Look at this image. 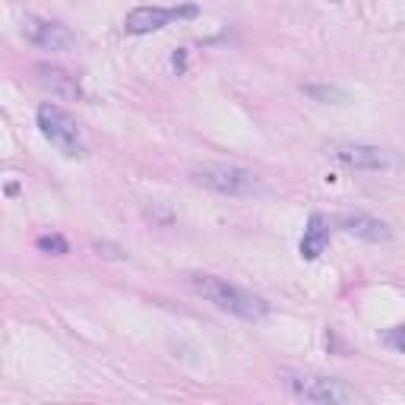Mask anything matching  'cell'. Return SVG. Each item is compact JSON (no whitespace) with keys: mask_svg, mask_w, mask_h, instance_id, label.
I'll return each mask as SVG.
<instances>
[{"mask_svg":"<svg viewBox=\"0 0 405 405\" xmlns=\"http://www.w3.org/2000/svg\"><path fill=\"white\" fill-rule=\"evenodd\" d=\"M35 76H38V86H42V89H48L54 98H64V101L83 98V89H79L76 76H70V73L60 70V67L38 64L35 67Z\"/></svg>","mask_w":405,"mask_h":405,"instance_id":"cell-9","label":"cell"},{"mask_svg":"<svg viewBox=\"0 0 405 405\" xmlns=\"http://www.w3.org/2000/svg\"><path fill=\"white\" fill-rule=\"evenodd\" d=\"M304 92H307V96H314V98H320V101H329V98H346V92L342 89H333V86H304Z\"/></svg>","mask_w":405,"mask_h":405,"instance_id":"cell-13","label":"cell"},{"mask_svg":"<svg viewBox=\"0 0 405 405\" xmlns=\"http://www.w3.org/2000/svg\"><path fill=\"white\" fill-rule=\"evenodd\" d=\"M35 247H38L42 253H51V256H64V253H70V244H67L64 234H42V238L35 241Z\"/></svg>","mask_w":405,"mask_h":405,"instance_id":"cell-11","label":"cell"},{"mask_svg":"<svg viewBox=\"0 0 405 405\" xmlns=\"http://www.w3.org/2000/svg\"><path fill=\"white\" fill-rule=\"evenodd\" d=\"M187 285L197 295H202L206 301H212L219 310H228V314L241 316V320H263L269 314V304L260 295L247 292V288L234 285V282L222 279V275L212 273H190L187 275Z\"/></svg>","mask_w":405,"mask_h":405,"instance_id":"cell-1","label":"cell"},{"mask_svg":"<svg viewBox=\"0 0 405 405\" xmlns=\"http://www.w3.org/2000/svg\"><path fill=\"white\" fill-rule=\"evenodd\" d=\"M336 159L348 168H361V171H387L393 168V155L380 146H364V143H346V146H336Z\"/></svg>","mask_w":405,"mask_h":405,"instance_id":"cell-7","label":"cell"},{"mask_svg":"<svg viewBox=\"0 0 405 405\" xmlns=\"http://www.w3.org/2000/svg\"><path fill=\"white\" fill-rule=\"evenodd\" d=\"M329 219L326 215H320V212H314L307 219V228H304V238H301V256L304 260H316L323 251H326V244H329Z\"/></svg>","mask_w":405,"mask_h":405,"instance_id":"cell-10","label":"cell"},{"mask_svg":"<svg viewBox=\"0 0 405 405\" xmlns=\"http://www.w3.org/2000/svg\"><path fill=\"white\" fill-rule=\"evenodd\" d=\"M23 35H25V42H32L42 51H73L76 48V35H73L64 23H54V19L25 16Z\"/></svg>","mask_w":405,"mask_h":405,"instance_id":"cell-5","label":"cell"},{"mask_svg":"<svg viewBox=\"0 0 405 405\" xmlns=\"http://www.w3.org/2000/svg\"><path fill=\"white\" fill-rule=\"evenodd\" d=\"M38 130H42V137L48 139L51 146H57L64 155H70V159H76V155H83V133H79V124L76 118H73L67 108L54 105V101H45V105H38Z\"/></svg>","mask_w":405,"mask_h":405,"instance_id":"cell-3","label":"cell"},{"mask_svg":"<svg viewBox=\"0 0 405 405\" xmlns=\"http://www.w3.org/2000/svg\"><path fill=\"white\" fill-rule=\"evenodd\" d=\"M339 228L352 238H361V241H370V244H380V241H389L393 238V228L387 225L383 219L377 215H367V212H346L339 219Z\"/></svg>","mask_w":405,"mask_h":405,"instance_id":"cell-8","label":"cell"},{"mask_svg":"<svg viewBox=\"0 0 405 405\" xmlns=\"http://www.w3.org/2000/svg\"><path fill=\"white\" fill-rule=\"evenodd\" d=\"M193 13H197V6H181V10H165V6H137V10L127 13L124 29L130 32V35H149V32H159V29H165L168 23H174V19L193 16Z\"/></svg>","mask_w":405,"mask_h":405,"instance_id":"cell-6","label":"cell"},{"mask_svg":"<svg viewBox=\"0 0 405 405\" xmlns=\"http://www.w3.org/2000/svg\"><path fill=\"white\" fill-rule=\"evenodd\" d=\"M402 333H405V329L402 326H393V329H387V333H383L380 336V342H383V346H389V348H393V352H405V339H402Z\"/></svg>","mask_w":405,"mask_h":405,"instance_id":"cell-12","label":"cell"},{"mask_svg":"<svg viewBox=\"0 0 405 405\" xmlns=\"http://www.w3.org/2000/svg\"><path fill=\"white\" fill-rule=\"evenodd\" d=\"M295 393L307 402L316 405H348V402H364V396L358 393L355 387L342 380H333V377H307V380L295 383Z\"/></svg>","mask_w":405,"mask_h":405,"instance_id":"cell-4","label":"cell"},{"mask_svg":"<svg viewBox=\"0 0 405 405\" xmlns=\"http://www.w3.org/2000/svg\"><path fill=\"white\" fill-rule=\"evenodd\" d=\"M193 181L222 197H256L263 193V181L251 168L228 165V161H209V165L193 168Z\"/></svg>","mask_w":405,"mask_h":405,"instance_id":"cell-2","label":"cell"}]
</instances>
